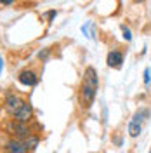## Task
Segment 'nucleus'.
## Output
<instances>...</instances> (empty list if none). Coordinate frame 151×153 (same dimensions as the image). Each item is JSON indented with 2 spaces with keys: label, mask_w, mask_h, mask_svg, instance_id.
<instances>
[{
  "label": "nucleus",
  "mask_w": 151,
  "mask_h": 153,
  "mask_svg": "<svg viewBox=\"0 0 151 153\" xmlns=\"http://www.w3.org/2000/svg\"><path fill=\"white\" fill-rule=\"evenodd\" d=\"M97 89H99L97 70L94 66H87L84 70L82 85H80V105H82V108H90L94 105L95 96H97Z\"/></svg>",
  "instance_id": "obj_1"
},
{
  "label": "nucleus",
  "mask_w": 151,
  "mask_h": 153,
  "mask_svg": "<svg viewBox=\"0 0 151 153\" xmlns=\"http://www.w3.org/2000/svg\"><path fill=\"white\" fill-rule=\"evenodd\" d=\"M5 131L10 134L12 139H19V141H24L28 136L33 134V131H31V127L28 124H21V122L14 120V118H10L5 124Z\"/></svg>",
  "instance_id": "obj_2"
},
{
  "label": "nucleus",
  "mask_w": 151,
  "mask_h": 153,
  "mask_svg": "<svg viewBox=\"0 0 151 153\" xmlns=\"http://www.w3.org/2000/svg\"><path fill=\"white\" fill-rule=\"evenodd\" d=\"M148 117H150V110L148 108H141L139 111L134 113L132 120L129 122V129H127V132H129L130 137H139V134L142 131V125L148 120Z\"/></svg>",
  "instance_id": "obj_3"
},
{
  "label": "nucleus",
  "mask_w": 151,
  "mask_h": 153,
  "mask_svg": "<svg viewBox=\"0 0 151 153\" xmlns=\"http://www.w3.org/2000/svg\"><path fill=\"white\" fill-rule=\"evenodd\" d=\"M24 101H26V99H23L18 92H12V91H10V92H7V94H5L2 106H4V108H5V111L12 117V115H14L19 108L23 106V103H24Z\"/></svg>",
  "instance_id": "obj_4"
},
{
  "label": "nucleus",
  "mask_w": 151,
  "mask_h": 153,
  "mask_svg": "<svg viewBox=\"0 0 151 153\" xmlns=\"http://www.w3.org/2000/svg\"><path fill=\"white\" fill-rule=\"evenodd\" d=\"M33 115H35V108H33V105H31L30 101H24L23 106L12 115V118L18 120V122H21V124H30V122L33 120Z\"/></svg>",
  "instance_id": "obj_5"
},
{
  "label": "nucleus",
  "mask_w": 151,
  "mask_h": 153,
  "mask_svg": "<svg viewBox=\"0 0 151 153\" xmlns=\"http://www.w3.org/2000/svg\"><path fill=\"white\" fill-rule=\"evenodd\" d=\"M18 80H19V84H23V85H26V87H35L38 84V75H37L35 70L26 68V70H21L19 71Z\"/></svg>",
  "instance_id": "obj_6"
},
{
  "label": "nucleus",
  "mask_w": 151,
  "mask_h": 153,
  "mask_svg": "<svg viewBox=\"0 0 151 153\" xmlns=\"http://www.w3.org/2000/svg\"><path fill=\"white\" fill-rule=\"evenodd\" d=\"M4 153H30V152H28V148L24 146L23 141L10 137L9 141L4 144Z\"/></svg>",
  "instance_id": "obj_7"
},
{
  "label": "nucleus",
  "mask_w": 151,
  "mask_h": 153,
  "mask_svg": "<svg viewBox=\"0 0 151 153\" xmlns=\"http://www.w3.org/2000/svg\"><path fill=\"white\" fill-rule=\"evenodd\" d=\"M123 63V52L120 49H113L108 52V57H106V65L110 68H120Z\"/></svg>",
  "instance_id": "obj_8"
},
{
  "label": "nucleus",
  "mask_w": 151,
  "mask_h": 153,
  "mask_svg": "<svg viewBox=\"0 0 151 153\" xmlns=\"http://www.w3.org/2000/svg\"><path fill=\"white\" fill-rule=\"evenodd\" d=\"M23 143H24V146L28 148V152L31 153L33 150H37V146L40 144V136H37V134H31V136H28Z\"/></svg>",
  "instance_id": "obj_9"
},
{
  "label": "nucleus",
  "mask_w": 151,
  "mask_h": 153,
  "mask_svg": "<svg viewBox=\"0 0 151 153\" xmlns=\"http://www.w3.org/2000/svg\"><path fill=\"white\" fill-rule=\"evenodd\" d=\"M120 30H122V37H123V40H127V42H130L132 40V31H130V28L127 26V25H120Z\"/></svg>",
  "instance_id": "obj_10"
},
{
  "label": "nucleus",
  "mask_w": 151,
  "mask_h": 153,
  "mask_svg": "<svg viewBox=\"0 0 151 153\" xmlns=\"http://www.w3.org/2000/svg\"><path fill=\"white\" fill-rule=\"evenodd\" d=\"M50 52H52V47H45V49H42V51L38 52V59H40V61H47L49 56H50Z\"/></svg>",
  "instance_id": "obj_11"
},
{
  "label": "nucleus",
  "mask_w": 151,
  "mask_h": 153,
  "mask_svg": "<svg viewBox=\"0 0 151 153\" xmlns=\"http://www.w3.org/2000/svg\"><path fill=\"white\" fill-rule=\"evenodd\" d=\"M150 82H151V70L146 68L144 70V85H150Z\"/></svg>",
  "instance_id": "obj_12"
},
{
  "label": "nucleus",
  "mask_w": 151,
  "mask_h": 153,
  "mask_svg": "<svg viewBox=\"0 0 151 153\" xmlns=\"http://www.w3.org/2000/svg\"><path fill=\"white\" fill-rule=\"evenodd\" d=\"M44 16L47 18V21H49V23H52V19H54V18L57 16V10H49V12H45Z\"/></svg>",
  "instance_id": "obj_13"
},
{
  "label": "nucleus",
  "mask_w": 151,
  "mask_h": 153,
  "mask_svg": "<svg viewBox=\"0 0 151 153\" xmlns=\"http://www.w3.org/2000/svg\"><path fill=\"white\" fill-rule=\"evenodd\" d=\"M14 4V0H2L0 2V5H12Z\"/></svg>",
  "instance_id": "obj_14"
},
{
  "label": "nucleus",
  "mask_w": 151,
  "mask_h": 153,
  "mask_svg": "<svg viewBox=\"0 0 151 153\" xmlns=\"http://www.w3.org/2000/svg\"><path fill=\"white\" fill-rule=\"evenodd\" d=\"M2 70H4V57L0 54V73H2Z\"/></svg>",
  "instance_id": "obj_15"
},
{
  "label": "nucleus",
  "mask_w": 151,
  "mask_h": 153,
  "mask_svg": "<svg viewBox=\"0 0 151 153\" xmlns=\"http://www.w3.org/2000/svg\"><path fill=\"white\" fill-rule=\"evenodd\" d=\"M2 103H4V99H2V97H0V106H2Z\"/></svg>",
  "instance_id": "obj_16"
},
{
  "label": "nucleus",
  "mask_w": 151,
  "mask_h": 153,
  "mask_svg": "<svg viewBox=\"0 0 151 153\" xmlns=\"http://www.w3.org/2000/svg\"><path fill=\"white\" fill-rule=\"evenodd\" d=\"M150 153H151V150H150Z\"/></svg>",
  "instance_id": "obj_17"
}]
</instances>
